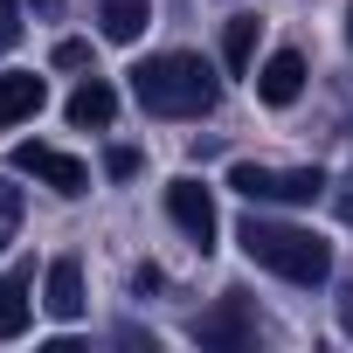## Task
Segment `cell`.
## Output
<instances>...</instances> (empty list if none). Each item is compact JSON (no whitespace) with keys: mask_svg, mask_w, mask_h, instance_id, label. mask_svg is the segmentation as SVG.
<instances>
[{"mask_svg":"<svg viewBox=\"0 0 353 353\" xmlns=\"http://www.w3.org/2000/svg\"><path fill=\"white\" fill-rule=\"evenodd\" d=\"M49 104V83L35 77V70H8L0 77V125H21V118H35Z\"/></svg>","mask_w":353,"mask_h":353,"instance_id":"10","label":"cell"},{"mask_svg":"<svg viewBox=\"0 0 353 353\" xmlns=\"http://www.w3.org/2000/svg\"><path fill=\"white\" fill-rule=\"evenodd\" d=\"M42 305H49V319H83V270H77V256H56L49 263Z\"/></svg>","mask_w":353,"mask_h":353,"instance_id":"11","label":"cell"},{"mask_svg":"<svg viewBox=\"0 0 353 353\" xmlns=\"http://www.w3.org/2000/svg\"><path fill=\"white\" fill-rule=\"evenodd\" d=\"M250 83H256L263 104L284 111V104H298V90H305V56H298V49H277V56H263V70H256Z\"/></svg>","mask_w":353,"mask_h":353,"instance_id":"7","label":"cell"},{"mask_svg":"<svg viewBox=\"0 0 353 353\" xmlns=\"http://www.w3.org/2000/svg\"><path fill=\"white\" fill-rule=\"evenodd\" d=\"M21 215V194H14V181H0V222H14Z\"/></svg>","mask_w":353,"mask_h":353,"instance_id":"17","label":"cell"},{"mask_svg":"<svg viewBox=\"0 0 353 353\" xmlns=\"http://www.w3.org/2000/svg\"><path fill=\"white\" fill-rule=\"evenodd\" d=\"M97 21H104V42H139L152 21V0H97Z\"/></svg>","mask_w":353,"mask_h":353,"instance_id":"12","label":"cell"},{"mask_svg":"<svg viewBox=\"0 0 353 353\" xmlns=\"http://www.w3.org/2000/svg\"><path fill=\"white\" fill-rule=\"evenodd\" d=\"M63 111H70V125H77V132H104V125L118 118V90H111L104 77H83V83L70 90V104H63Z\"/></svg>","mask_w":353,"mask_h":353,"instance_id":"8","label":"cell"},{"mask_svg":"<svg viewBox=\"0 0 353 353\" xmlns=\"http://www.w3.org/2000/svg\"><path fill=\"white\" fill-rule=\"evenodd\" d=\"M166 215L181 222V236H188L194 250H215V236H222V215H215V194L194 181V173L166 181Z\"/></svg>","mask_w":353,"mask_h":353,"instance_id":"5","label":"cell"},{"mask_svg":"<svg viewBox=\"0 0 353 353\" xmlns=\"http://www.w3.org/2000/svg\"><path fill=\"white\" fill-rule=\"evenodd\" d=\"M229 188H236L243 201L305 208V201H319V194H325V173H319V166H256V159H243V166L229 173Z\"/></svg>","mask_w":353,"mask_h":353,"instance_id":"3","label":"cell"},{"mask_svg":"<svg viewBox=\"0 0 353 353\" xmlns=\"http://www.w3.org/2000/svg\"><path fill=\"white\" fill-rule=\"evenodd\" d=\"M194 339H201V346H256L263 325H256V312H250L243 291H222V298L194 319Z\"/></svg>","mask_w":353,"mask_h":353,"instance_id":"6","label":"cell"},{"mask_svg":"<svg viewBox=\"0 0 353 353\" xmlns=\"http://www.w3.org/2000/svg\"><path fill=\"white\" fill-rule=\"evenodd\" d=\"M21 42V0H0V56Z\"/></svg>","mask_w":353,"mask_h":353,"instance_id":"14","label":"cell"},{"mask_svg":"<svg viewBox=\"0 0 353 353\" xmlns=\"http://www.w3.org/2000/svg\"><path fill=\"white\" fill-rule=\"evenodd\" d=\"M132 97H139L152 118H208L215 97H222V83H215V70H208L201 56L166 49V56H145V63L132 70Z\"/></svg>","mask_w":353,"mask_h":353,"instance_id":"1","label":"cell"},{"mask_svg":"<svg viewBox=\"0 0 353 353\" xmlns=\"http://www.w3.org/2000/svg\"><path fill=\"white\" fill-rule=\"evenodd\" d=\"M104 173H111V181H132V173H139V152H132V145H111V152H104Z\"/></svg>","mask_w":353,"mask_h":353,"instance_id":"15","label":"cell"},{"mask_svg":"<svg viewBox=\"0 0 353 353\" xmlns=\"http://www.w3.org/2000/svg\"><path fill=\"white\" fill-rule=\"evenodd\" d=\"M8 166L28 173V181H42V188H56V194H83L90 188V166L77 152H63V145H42V139H21L8 152Z\"/></svg>","mask_w":353,"mask_h":353,"instance_id":"4","label":"cell"},{"mask_svg":"<svg viewBox=\"0 0 353 353\" xmlns=\"http://www.w3.org/2000/svg\"><path fill=\"white\" fill-rule=\"evenodd\" d=\"M346 42H353V0H346Z\"/></svg>","mask_w":353,"mask_h":353,"instance_id":"21","label":"cell"},{"mask_svg":"<svg viewBox=\"0 0 353 353\" xmlns=\"http://www.w3.org/2000/svg\"><path fill=\"white\" fill-rule=\"evenodd\" d=\"M332 208H339V222H353V173L339 181V194H332Z\"/></svg>","mask_w":353,"mask_h":353,"instance_id":"18","label":"cell"},{"mask_svg":"<svg viewBox=\"0 0 353 353\" xmlns=\"http://www.w3.org/2000/svg\"><path fill=\"white\" fill-rule=\"evenodd\" d=\"M56 70H90V42H56Z\"/></svg>","mask_w":353,"mask_h":353,"instance_id":"16","label":"cell"},{"mask_svg":"<svg viewBox=\"0 0 353 353\" xmlns=\"http://www.w3.org/2000/svg\"><path fill=\"white\" fill-rule=\"evenodd\" d=\"M339 332H353V277L339 284Z\"/></svg>","mask_w":353,"mask_h":353,"instance_id":"19","label":"cell"},{"mask_svg":"<svg viewBox=\"0 0 353 353\" xmlns=\"http://www.w3.org/2000/svg\"><path fill=\"white\" fill-rule=\"evenodd\" d=\"M28 8H35V14H56V8H63V0H28Z\"/></svg>","mask_w":353,"mask_h":353,"instance_id":"20","label":"cell"},{"mask_svg":"<svg viewBox=\"0 0 353 353\" xmlns=\"http://www.w3.org/2000/svg\"><path fill=\"white\" fill-rule=\"evenodd\" d=\"M35 270L28 263H14L8 277H0V339H21L28 332V312H35Z\"/></svg>","mask_w":353,"mask_h":353,"instance_id":"9","label":"cell"},{"mask_svg":"<svg viewBox=\"0 0 353 353\" xmlns=\"http://www.w3.org/2000/svg\"><path fill=\"white\" fill-rule=\"evenodd\" d=\"M236 243H243V256H250L256 270H270V277H284V284H325V277H332V243L312 236V229H298V222L250 215V222L236 229Z\"/></svg>","mask_w":353,"mask_h":353,"instance_id":"2","label":"cell"},{"mask_svg":"<svg viewBox=\"0 0 353 353\" xmlns=\"http://www.w3.org/2000/svg\"><path fill=\"white\" fill-rule=\"evenodd\" d=\"M256 35H263L256 14H236V21H229V35H222V63H229V77H250V70H256Z\"/></svg>","mask_w":353,"mask_h":353,"instance_id":"13","label":"cell"}]
</instances>
